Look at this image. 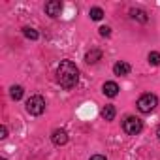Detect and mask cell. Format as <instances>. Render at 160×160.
Instances as JSON below:
<instances>
[{
    "mask_svg": "<svg viewBox=\"0 0 160 160\" xmlns=\"http://www.w3.org/2000/svg\"><path fill=\"white\" fill-rule=\"evenodd\" d=\"M60 12H62V2L60 0H51V2L45 4V13L49 17H58Z\"/></svg>",
    "mask_w": 160,
    "mask_h": 160,
    "instance_id": "5",
    "label": "cell"
},
{
    "mask_svg": "<svg viewBox=\"0 0 160 160\" xmlns=\"http://www.w3.org/2000/svg\"><path fill=\"white\" fill-rule=\"evenodd\" d=\"M89 15H91L92 21H100V19L104 17V12H102V8H92V10L89 12Z\"/></svg>",
    "mask_w": 160,
    "mask_h": 160,
    "instance_id": "14",
    "label": "cell"
},
{
    "mask_svg": "<svg viewBox=\"0 0 160 160\" xmlns=\"http://www.w3.org/2000/svg\"><path fill=\"white\" fill-rule=\"evenodd\" d=\"M91 160H108V158L102 156V154H94V156H91Z\"/></svg>",
    "mask_w": 160,
    "mask_h": 160,
    "instance_id": "17",
    "label": "cell"
},
{
    "mask_svg": "<svg viewBox=\"0 0 160 160\" xmlns=\"http://www.w3.org/2000/svg\"><path fill=\"white\" fill-rule=\"evenodd\" d=\"M23 92H25V91H23L21 85H13V87L10 89V94H12L13 100H21V98H23Z\"/></svg>",
    "mask_w": 160,
    "mask_h": 160,
    "instance_id": "11",
    "label": "cell"
},
{
    "mask_svg": "<svg viewBox=\"0 0 160 160\" xmlns=\"http://www.w3.org/2000/svg\"><path fill=\"white\" fill-rule=\"evenodd\" d=\"M102 92H104L106 96H109V98H115V96L119 94V85H117L115 81H106L104 87H102Z\"/></svg>",
    "mask_w": 160,
    "mask_h": 160,
    "instance_id": "7",
    "label": "cell"
},
{
    "mask_svg": "<svg viewBox=\"0 0 160 160\" xmlns=\"http://www.w3.org/2000/svg\"><path fill=\"white\" fill-rule=\"evenodd\" d=\"M156 136H158V139H160V126L156 128Z\"/></svg>",
    "mask_w": 160,
    "mask_h": 160,
    "instance_id": "19",
    "label": "cell"
},
{
    "mask_svg": "<svg viewBox=\"0 0 160 160\" xmlns=\"http://www.w3.org/2000/svg\"><path fill=\"white\" fill-rule=\"evenodd\" d=\"M27 111L30 115H42L45 111V100H43V96H40V94L30 96L27 100Z\"/></svg>",
    "mask_w": 160,
    "mask_h": 160,
    "instance_id": "3",
    "label": "cell"
},
{
    "mask_svg": "<svg viewBox=\"0 0 160 160\" xmlns=\"http://www.w3.org/2000/svg\"><path fill=\"white\" fill-rule=\"evenodd\" d=\"M23 34H25L28 40H38V38H40L38 30H34V28H30V27H25V28H23Z\"/></svg>",
    "mask_w": 160,
    "mask_h": 160,
    "instance_id": "13",
    "label": "cell"
},
{
    "mask_svg": "<svg viewBox=\"0 0 160 160\" xmlns=\"http://www.w3.org/2000/svg\"><path fill=\"white\" fill-rule=\"evenodd\" d=\"M98 30H100V36H104V38H108V36L111 34V28H109V27H100Z\"/></svg>",
    "mask_w": 160,
    "mask_h": 160,
    "instance_id": "16",
    "label": "cell"
},
{
    "mask_svg": "<svg viewBox=\"0 0 160 160\" xmlns=\"http://www.w3.org/2000/svg\"><path fill=\"white\" fill-rule=\"evenodd\" d=\"M98 60H102V51H100V49H91V51L85 55V62H87V64H96Z\"/></svg>",
    "mask_w": 160,
    "mask_h": 160,
    "instance_id": "8",
    "label": "cell"
},
{
    "mask_svg": "<svg viewBox=\"0 0 160 160\" xmlns=\"http://www.w3.org/2000/svg\"><path fill=\"white\" fill-rule=\"evenodd\" d=\"M156 106H158V98L154 94H151V92H145V94H141L138 98V109L141 113H151Z\"/></svg>",
    "mask_w": 160,
    "mask_h": 160,
    "instance_id": "2",
    "label": "cell"
},
{
    "mask_svg": "<svg viewBox=\"0 0 160 160\" xmlns=\"http://www.w3.org/2000/svg\"><path fill=\"white\" fill-rule=\"evenodd\" d=\"M57 81L62 89H73L79 81V70L72 60H62L57 68Z\"/></svg>",
    "mask_w": 160,
    "mask_h": 160,
    "instance_id": "1",
    "label": "cell"
},
{
    "mask_svg": "<svg viewBox=\"0 0 160 160\" xmlns=\"http://www.w3.org/2000/svg\"><path fill=\"white\" fill-rule=\"evenodd\" d=\"M122 130H124L126 134H130V136H138V134L143 130V122H141V119H138V117H126V119L122 121Z\"/></svg>",
    "mask_w": 160,
    "mask_h": 160,
    "instance_id": "4",
    "label": "cell"
},
{
    "mask_svg": "<svg viewBox=\"0 0 160 160\" xmlns=\"http://www.w3.org/2000/svg\"><path fill=\"white\" fill-rule=\"evenodd\" d=\"M6 136H8V128L2 126V136H0V138H6Z\"/></svg>",
    "mask_w": 160,
    "mask_h": 160,
    "instance_id": "18",
    "label": "cell"
},
{
    "mask_svg": "<svg viewBox=\"0 0 160 160\" xmlns=\"http://www.w3.org/2000/svg\"><path fill=\"white\" fill-rule=\"evenodd\" d=\"M130 17L134 21H139V23H147L149 21L147 12H143V10H130Z\"/></svg>",
    "mask_w": 160,
    "mask_h": 160,
    "instance_id": "10",
    "label": "cell"
},
{
    "mask_svg": "<svg viewBox=\"0 0 160 160\" xmlns=\"http://www.w3.org/2000/svg\"><path fill=\"white\" fill-rule=\"evenodd\" d=\"M149 62H151L152 66H158V64H160V53L151 51V53H149Z\"/></svg>",
    "mask_w": 160,
    "mask_h": 160,
    "instance_id": "15",
    "label": "cell"
},
{
    "mask_svg": "<svg viewBox=\"0 0 160 160\" xmlns=\"http://www.w3.org/2000/svg\"><path fill=\"white\" fill-rule=\"evenodd\" d=\"M51 141H53L57 147L66 145V143H68V134H66V130H62V128L53 130V134H51Z\"/></svg>",
    "mask_w": 160,
    "mask_h": 160,
    "instance_id": "6",
    "label": "cell"
},
{
    "mask_svg": "<svg viewBox=\"0 0 160 160\" xmlns=\"http://www.w3.org/2000/svg\"><path fill=\"white\" fill-rule=\"evenodd\" d=\"M130 70H132V68H130V64H128V62H122V60H121V62H117V64L113 66L115 75H128V73H130Z\"/></svg>",
    "mask_w": 160,
    "mask_h": 160,
    "instance_id": "9",
    "label": "cell"
},
{
    "mask_svg": "<svg viewBox=\"0 0 160 160\" xmlns=\"http://www.w3.org/2000/svg\"><path fill=\"white\" fill-rule=\"evenodd\" d=\"M102 117H104L106 121H113V119H115V108H113V106H106V108L102 109Z\"/></svg>",
    "mask_w": 160,
    "mask_h": 160,
    "instance_id": "12",
    "label": "cell"
}]
</instances>
